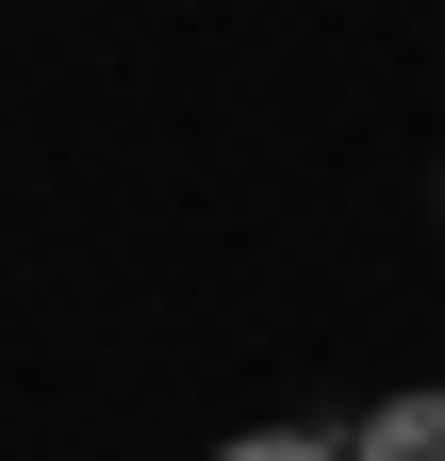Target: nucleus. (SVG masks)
<instances>
[{
    "label": "nucleus",
    "mask_w": 445,
    "mask_h": 461,
    "mask_svg": "<svg viewBox=\"0 0 445 461\" xmlns=\"http://www.w3.org/2000/svg\"><path fill=\"white\" fill-rule=\"evenodd\" d=\"M347 461H445V379H413V395H379V412L347 429Z\"/></svg>",
    "instance_id": "f257e3e1"
},
{
    "label": "nucleus",
    "mask_w": 445,
    "mask_h": 461,
    "mask_svg": "<svg viewBox=\"0 0 445 461\" xmlns=\"http://www.w3.org/2000/svg\"><path fill=\"white\" fill-rule=\"evenodd\" d=\"M214 461H347V445H330V429H232Z\"/></svg>",
    "instance_id": "f03ea898"
}]
</instances>
